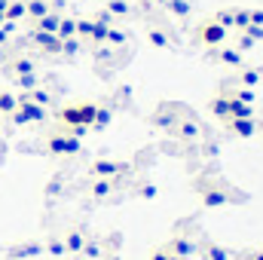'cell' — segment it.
Here are the masks:
<instances>
[{"instance_id": "obj_23", "label": "cell", "mask_w": 263, "mask_h": 260, "mask_svg": "<svg viewBox=\"0 0 263 260\" xmlns=\"http://www.w3.org/2000/svg\"><path fill=\"white\" fill-rule=\"evenodd\" d=\"M15 107H18V95H15V92H0V114L12 117Z\"/></svg>"}, {"instance_id": "obj_3", "label": "cell", "mask_w": 263, "mask_h": 260, "mask_svg": "<svg viewBox=\"0 0 263 260\" xmlns=\"http://www.w3.org/2000/svg\"><path fill=\"white\" fill-rule=\"evenodd\" d=\"M227 34H230V31H227L223 25H217L214 18H211V22H202L196 28V40L202 46H220V43L227 40Z\"/></svg>"}, {"instance_id": "obj_44", "label": "cell", "mask_w": 263, "mask_h": 260, "mask_svg": "<svg viewBox=\"0 0 263 260\" xmlns=\"http://www.w3.org/2000/svg\"><path fill=\"white\" fill-rule=\"evenodd\" d=\"M107 260H120V257H107Z\"/></svg>"}, {"instance_id": "obj_8", "label": "cell", "mask_w": 263, "mask_h": 260, "mask_svg": "<svg viewBox=\"0 0 263 260\" xmlns=\"http://www.w3.org/2000/svg\"><path fill=\"white\" fill-rule=\"evenodd\" d=\"M43 254V242H22L15 248H9V260H28Z\"/></svg>"}, {"instance_id": "obj_43", "label": "cell", "mask_w": 263, "mask_h": 260, "mask_svg": "<svg viewBox=\"0 0 263 260\" xmlns=\"http://www.w3.org/2000/svg\"><path fill=\"white\" fill-rule=\"evenodd\" d=\"M159 3H162V6H165V3H168V0H159Z\"/></svg>"}, {"instance_id": "obj_28", "label": "cell", "mask_w": 263, "mask_h": 260, "mask_svg": "<svg viewBox=\"0 0 263 260\" xmlns=\"http://www.w3.org/2000/svg\"><path fill=\"white\" fill-rule=\"evenodd\" d=\"M175 129H178V135H181V138H199V126L193 123V120H187V123H178Z\"/></svg>"}, {"instance_id": "obj_42", "label": "cell", "mask_w": 263, "mask_h": 260, "mask_svg": "<svg viewBox=\"0 0 263 260\" xmlns=\"http://www.w3.org/2000/svg\"><path fill=\"white\" fill-rule=\"evenodd\" d=\"M168 260H181V257H175V254H172V251H168Z\"/></svg>"}, {"instance_id": "obj_24", "label": "cell", "mask_w": 263, "mask_h": 260, "mask_svg": "<svg viewBox=\"0 0 263 260\" xmlns=\"http://www.w3.org/2000/svg\"><path fill=\"white\" fill-rule=\"evenodd\" d=\"M260 77H263L260 67H242L239 83H242V86H257V83H260Z\"/></svg>"}, {"instance_id": "obj_2", "label": "cell", "mask_w": 263, "mask_h": 260, "mask_svg": "<svg viewBox=\"0 0 263 260\" xmlns=\"http://www.w3.org/2000/svg\"><path fill=\"white\" fill-rule=\"evenodd\" d=\"M12 120L15 123H43L46 120V107H40V104L28 101L25 95H18V107L12 110Z\"/></svg>"}, {"instance_id": "obj_9", "label": "cell", "mask_w": 263, "mask_h": 260, "mask_svg": "<svg viewBox=\"0 0 263 260\" xmlns=\"http://www.w3.org/2000/svg\"><path fill=\"white\" fill-rule=\"evenodd\" d=\"M227 126H230L233 135H239V138H254L257 120H254V117H248V120H227Z\"/></svg>"}, {"instance_id": "obj_4", "label": "cell", "mask_w": 263, "mask_h": 260, "mask_svg": "<svg viewBox=\"0 0 263 260\" xmlns=\"http://www.w3.org/2000/svg\"><path fill=\"white\" fill-rule=\"evenodd\" d=\"M49 153H59V156L80 153V138H73V135H52L49 138Z\"/></svg>"}, {"instance_id": "obj_7", "label": "cell", "mask_w": 263, "mask_h": 260, "mask_svg": "<svg viewBox=\"0 0 263 260\" xmlns=\"http://www.w3.org/2000/svg\"><path fill=\"white\" fill-rule=\"evenodd\" d=\"M199 196H202V205H205V208H220V205L230 202V193H227V190H217V187H208V184L202 187Z\"/></svg>"}, {"instance_id": "obj_27", "label": "cell", "mask_w": 263, "mask_h": 260, "mask_svg": "<svg viewBox=\"0 0 263 260\" xmlns=\"http://www.w3.org/2000/svg\"><path fill=\"white\" fill-rule=\"evenodd\" d=\"M147 40H150V46H159V49H168V34H165L162 28H153V31L147 34Z\"/></svg>"}, {"instance_id": "obj_10", "label": "cell", "mask_w": 263, "mask_h": 260, "mask_svg": "<svg viewBox=\"0 0 263 260\" xmlns=\"http://www.w3.org/2000/svg\"><path fill=\"white\" fill-rule=\"evenodd\" d=\"M62 239H65V248H67V254H80V251H83V245L89 242L83 230H70V233H67V236H62Z\"/></svg>"}, {"instance_id": "obj_30", "label": "cell", "mask_w": 263, "mask_h": 260, "mask_svg": "<svg viewBox=\"0 0 263 260\" xmlns=\"http://www.w3.org/2000/svg\"><path fill=\"white\" fill-rule=\"evenodd\" d=\"M104 43H114V46L126 43V31H120V28H107V40H104Z\"/></svg>"}, {"instance_id": "obj_14", "label": "cell", "mask_w": 263, "mask_h": 260, "mask_svg": "<svg viewBox=\"0 0 263 260\" xmlns=\"http://www.w3.org/2000/svg\"><path fill=\"white\" fill-rule=\"evenodd\" d=\"M248 117H254V107L251 104H242V101H236L230 95V117L227 120H248Z\"/></svg>"}, {"instance_id": "obj_1", "label": "cell", "mask_w": 263, "mask_h": 260, "mask_svg": "<svg viewBox=\"0 0 263 260\" xmlns=\"http://www.w3.org/2000/svg\"><path fill=\"white\" fill-rule=\"evenodd\" d=\"M95 114H98V104H95V101H80V104L67 107L65 114H62V120H65L70 129H73V126H80V129H92Z\"/></svg>"}, {"instance_id": "obj_37", "label": "cell", "mask_w": 263, "mask_h": 260, "mask_svg": "<svg viewBox=\"0 0 263 260\" xmlns=\"http://www.w3.org/2000/svg\"><path fill=\"white\" fill-rule=\"evenodd\" d=\"M233 98H236V101H242V104H254V92H251V89H239Z\"/></svg>"}, {"instance_id": "obj_11", "label": "cell", "mask_w": 263, "mask_h": 260, "mask_svg": "<svg viewBox=\"0 0 263 260\" xmlns=\"http://www.w3.org/2000/svg\"><path fill=\"white\" fill-rule=\"evenodd\" d=\"M132 9L126 0H107V6H104V22H110V18H126Z\"/></svg>"}, {"instance_id": "obj_15", "label": "cell", "mask_w": 263, "mask_h": 260, "mask_svg": "<svg viewBox=\"0 0 263 260\" xmlns=\"http://www.w3.org/2000/svg\"><path fill=\"white\" fill-rule=\"evenodd\" d=\"M199 251H202L205 260H230V251H227L223 245H217V242H205Z\"/></svg>"}, {"instance_id": "obj_22", "label": "cell", "mask_w": 263, "mask_h": 260, "mask_svg": "<svg viewBox=\"0 0 263 260\" xmlns=\"http://www.w3.org/2000/svg\"><path fill=\"white\" fill-rule=\"evenodd\" d=\"M153 123H156V126H162V129H175L181 120H178V114H175V110H162V114H153Z\"/></svg>"}, {"instance_id": "obj_39", "label": "cell", "mask_w": 263, "mask_h": 260, "mask_svg": "<svg viewBox=\"0 0 263 260\" xmlns=\"http://www.w3.org/2000/svg\"><path fill=\"white\" fill-rule=\"evenodd\" d=\"M141 196H144V199H153V196H156V187H150V184H144V187H141Z\"/></svg>"}, {"instance_id": "obj_6", "label": "cell", "mask_w": 263, "mask_h": 260, "mask_svg": "<svg viewBox=\"0 0 263 260\" xmlns=\"http://www.w3.org/2000/svg\"><path fill=\"white\" fill-rule=\"evenodd\" d=\"M120 172H126V162H117V159H95L92 162V175L95 178H117Z\"/></svg>"}, {"instance_id": "obj_32", "label": "cell", "mask_w": 263, "mask_h": 260, "mask_svg": "<svg viewBox=\"0 0 263 260\" xmlns=\"http://www.w3.org/2000/svg\"><path fill=\"white\" fill-rule=\"evenodd\" d=\"M18 80V86L25 89V92H31L34 86H37V73H25V77H15Z\"/></svg>"}, {"instance_id": "obj_17", "label": "cell", "mask_w": 263, "mask_h": 260, "mask_svg": "<svg viewBox=\"0 0 263 260\" xmlns=\"http://www.w3.org/2000/svg\"><path fill=\"white\" fill-rule=\"evenodd\" d=\"M107 28H110V22H104V18H101V22H92V31H89L86 40H89V43H104V40H107Z\"/></svg>"}, {"instance_id": "obj_20", "label": "cell", "mask_w": 263, "mask_h": 260, "mask_svg": "<svg viewBox=\"0 0 263 260\" xmlns=\"http://www.w3.org/2000/svg\"><path fill=\"white\" fill-rule=\"evenodd\" d=\"M37 31H43V34H52V37H55V31H59V15H55V12H49V15L37 18Z\"/></svg>"}, {"instance_id": "obj_12", "label": "cell", "mask_w": 263, "mask_h": 260, "mask_svg": "<svg viewBox=\"0 0 263 260\" xmlns=\"http://www.w3.org/2000/svg\"><path fill=\"white\" fill-rule=\"evenodd\" d=\"M22 18H28V6H25V0H9V3H6V22L18 25Z\"/></svg>"}, {"instance_id": "obj_13", "label": "cell", "mask_w": 263, "mask_h": 260, "mask_svg": "<svg viewBox=\"0 0 263 260\" xmlns=\"http://www.w3.org/2000/svg\"><path fill=\"white\" fill-rule=\"evenodd\" d=\"M25 6H28V18H34V22L52 12V3L49 0H25Z\"/></svg>"}, {"instance_id": "obj_21", "label": "cell", "mask_w": 263, "mask_h": 260, "mask_svg": "<svg viewBox=\"0 0 263 260\" xmlns=\"http://www.w3.org/2000/svg\"><path fill=\"white\" fill-rule=\"evenodd\" d=\"M211 114L220 117V120H227V117H230V95H217V98L211 101Z\"/></svg>"}, {"instance_id": "obj_31", "label": "cell", "mask_w": 263, "mask_h": 260, "mask_svg": "<svg viewBox=\"0 0 263 260\" xmlns=\"http://www.w3.org/2000/svg\"><path fill=\"white\" fill-rule=\"evenodd\" d=\"M239 34H242V37H239V46H236V49H239V52L245 55V52H248V49H251V46H254L257 40H254L251 34H245V31H239Z\"/></svg>"}, {"instance_id": "obj_40", "label": "cell", "mask_w": 263, "mask_h": 260, "mask_svg": "<svg viewBox=\"0 0 263 260\" xmlns=\"http://www.w3.org/2000/svg\"><path fill=\"white\" fill-rule=\"evenodd\" d=\"M6 3H9V0H0V25L6 22Z\"/></svg>"}, {"instance_id": "obj_18", "label": "cell", "mask_w": 263, "mask_h": 260, "mask_svg": "<svg viewBox=\"0 0 263 260\" xmlns=\"http://www.w3.org/2000/svg\"><path fill=\"white\" fill-rule=\"evenodd\" d=\"M165 9H168V15H175V18H187L193 6H190V0H168Z\"/></svg>"}, {"instance_id": "obj_36", "label": "cell", "mask_w": 263, "mask_h": 260, "mask_svg": "<svg viewBox=\"0 0 263 260\" xmlns=\"http://www.w3.org/2000/svg\"><path fill=\"white\" fill-rule=\"evenodd\" d=\"M77 49H80V40H77V37H70V40H62V52H65V55H73Z\"/></svg>"}, {"instance_id": "obj_34", "label": "cell", "mask_w": 263, "mask_h": 260, "mask_svg": "<svg viewBox=\"0 0 263 260\" xmlns=\"http://www.w3.org/2000/svg\"><path fill=\"white\" fill-rule=\"evenodd\" d=\"M12 34H15V25H12V22H3V25H0V46H3V43H9V37H12Z\"/></svg>"}, {"instance_id": "obj_33", "label": "cell", "mask_w": 263, "mask_h": 260, "mask_svg": "<svg viewBox=\"0 0 263 260\" xmlns=\"http://www.w3.org/2000/svg\"><path fill=\"white\" fill-rule=\"evenodd\" d=\"M248 28H263V9H248Z\"/></svg>"}, {"instance_id": "obj_35", "label": "cell", "mask_w": 263, "mask_h": 260, "mask_svg": "<svg viewBox=\"0 0 263 260\" xmlns=\"http://www.w3.org/2000/svg\"><path fill=\"white\" fill-rule=\"evenodd\" d=\"M104 123H110V110H104V107L98 104V114H95V123H92V126H95V129H101Z\"/></svg>"}, {"instance_id": "obj_16", "label": "cell", "mask_w": 263, "mask_h": 260, "mask_svg": "<svg viewBox=\"0 0 263 260\" xmlns=\"http://www.w3.org/2000/svg\"><path fill=\"white\" fill-rule=\"evenodd\" d=\"M217 62L227 65V67H242L245 65V55H242L239 49H220V52H217Z\"/></svg>"}, {"instance_id": "obj_19", "label": "cell", "mask_w": 263, "mask_h": 260, "mask_svg": "<svg viewBox=\"0 0 263 260\" xmlns=\"http://www.w3.org/2000/svg\"><path fill=\"white\" fill-rule=\"evenodd\" d=\"M59 40H70L77 37V18H59V31H55Z\"/></svg>"}, {"instance_id": "obj_41", "label": "cell", "mask_w": 263, "mask_h": 260, "mask_svg": "<svg viewBox=\"0 0 263 260\" xmlns=\"http://www.w3.org/2000/svg\"><path fill=\"white\" fill-rule=\"evenodd\" d=\"M248 260H263V248H260V251H251V254H248Z\"/></svg>"}, {"instance_id": "obj_29", "label": "cell", "mask_w": 263, "mask_h": 260, "mask_svg": "<svg viewBox=\"0 0 263 260\" xmlns=\"http://www.w3.org/2000/svg\"><path fill=\"white\" fill-rule=\"evenodd\" d=\"M110 190H114V184L107 178H95V184H92V193L95 196H107Z\"/></svg>"}, {"instance_id": "obj_26", "label": "cell", "mask_w": 263, "mask_h": 260, "mask_svg": "<svg viewBox=\"0 0 263 260\" xmlns=\"http://www.w3.org/2000/svg\"><path fill=\"white\" fill-rule=\"evenodd\" d=\"M9 70H12V73H18V77H25V73H37V70H34V62H31V59H25V55H22V59H15V62L9 65Z\"/></svg>"}, {"instance_id": "obj_38", "label": "cell", "mask_w": 263, "mask_h": 260, "mask_svg": "<svg viewBox=\"0 0 263 260\" xmlns=\"http://www.w3.org/2000/svg\"><path fill=\"white\" fill-rule=\"evenodd\" d=\"M147 260H168V248H165V245H162V248H153V254Z\"/></svg>"}, {"instance_id": "obj_25", "label": "cell", "mask_w": 263, "mask_h": 260, "mask_svg": "<svg viewBox=\"0 0 263 260\" xmlns=\"http://www.w3.org/2000/svg\"><path fill=\"white\" fill-rule=\"evenodd\" d=\"M43 251H46V254H55V257L67 254L65 239H62V236H52V239H46V242H43Z\"/></svg>"}, {"instance_id": "obj_5", "label": "cell", "mask_w": 263, "mask_h": 260, "mask_svg": "<svg viewBox=\"0 0 263 260\" xmlns=\"http://www.w3.org/2000/svg\"><path fill=\"white\" fill-rule=\"evenodd\" d=\"M165 248H168V251H172L175 257H181V260L193 257V254L199 251V245L193 242V239H190V236H175V239H172V242H168Z\"/></svg>"}]
</instances>
